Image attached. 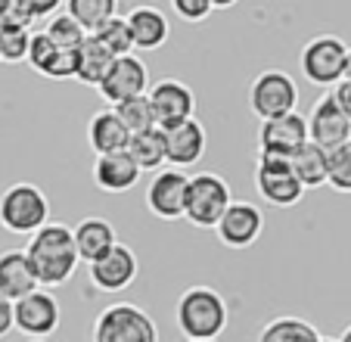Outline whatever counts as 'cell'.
Here are the masks:
<instances>
[{"instance_id":"f1b7e54d","label":"cell","mask_w":351,"mask_h":342,"mask_svg":"<svg viewBox=\"0 0 351 342\" xmlns=\"http://www.w3.org/2000/svg\"><path fill=\"white\" fill-rule=\"evenodd\" d=\"M93 38L99 41V44L106 47L109 53H112L115 60H119V56H131L134 53V34H131V25H128V19L125 16H115L112 22H106V25L99 28L97 34H93Z\"/></svg>"},{"instance_id":"9c48e42d","label":"cell","mask_w":351,"mask_h":342,"mask_svg":"<svg viewBox=\"0 0 351 342\" xmlns=\"http://www.w3.org/2000/svg\"><path fill=\"white\" fill-rule=\"evenodd\" d=\"M186 193H190V174L178 168H165L153 174V181L146 187V209L159 221L186 218Z\"/></svg>"},{"instance_id":"e575fe53","label":"cell","mask_w":351,"mask_h":342,"mask_svg":"<svg viewBox=\"0 0 351 342\" xmlns=\"http://www.w3.org/2000/svg\"><path fill=\"white\" fill-rule=\"evenodd\" d=\"M171 10L180 22L196 25V22H206L215 13V3L212 0H171Z\"/></svg>"},{"instance_id":"2e32d148","label":"cell","mask_w":351,"mask_h":342,"mask_svg":"<svg viewBox=\"0 0 351 342\" xmlns=\"http://www.w3.org/2000/svg\"><path fill=\"white\" fill-rule=\"evenodd\" d=\"M261 231H265V215H261V209L255 203H237V199H233V205L224 212L221 224L215 227L218 240L227 249H249V246L261 237Z\"/></svg>"},{"instance_id":"7402d4cb","label":"cell","mask_w":351,"mask_h":342,"mask_svg":"<svg viewBox=\"0 0 351 342\" xmlns=\"http://www.w3.org/2000/svg\"><path fill=\"white\" fill-rule=\"evenodd\" d=\"M140 174L143 171L137 168L128 152H115V156H97L93 162V184L103 193H128L137 187Z\"/></svg>"},{"instance_id":"d6986e66","label":"cell","mask_w":351,"mask_h":342,"mask_svg":"<svg viewBox=\"0 0 351 342\" xmlns=\"http://www.w3.org/2000/svg\"><path fill=\"white\" fill-rule=\"evenodd\" d=\"M128 25L134 34V50H159L165 47L171 25H168V16L159 7H149V3H137L125 13Z\"/></svg>"},{"instance_id":"74e56055","label":"cell","mask_w":351,"mask_h":342,"mask_svg":"<svg viewBox=\"0 0 351 342\" xmlns=\"http://www.w3.org/2000/svg\"><path fill=\"white\" fill-rule=\"evenodd\" d=\"M332 97H336V103L342 106V112L348 115V122H351V78H345L342 84L332 87Z\"/></svg>"},{"instance_id":"5b68a950","label":"cell","mask_w":351,"mask_h":342,"mask_svg":"<svg viewBox=\"0 0 351 342\" xmlns=\"http://www.w3.org/2000/svg\"><path fill=\"white\" fill-rule=\"evenodd\" d=\"M348 50L342 38L336 34H317L302 47L298 66L302 75L311 81L314 87H336L345 81V69H348Z\"/></svg>"},{"instance_id":"5bb4252c","label":"cell","mask_w":351,"mask_h":342,"mask_svg":"<svg viewBox=\"0 0 351 342\" xmlns=\"http://www.w3.org/2000/svg\"><path fill=\"white\" fill-rule=\"evenodd\" d=\"M146 84H149V72H146L143 60L131 53V56H119L112 62V69L106 72V78H103V84L97 91L109 103V109H115V106L128 103L134 97H143Z\"/></svg>"},{"instance_id":"e0dca14e","label":"cell","mask_w":351,"mask_h":342,"mask_svg":"<svg viewBox=\"0 0 351 342\" xmlns=\"http://www.w3.org/2000/svg\"><path fill=\"white\" fill-rule=\"evenodd\" d=\"M165 144H168V165L178 171L190 168V165H196L199 159L206 156V146H208L206 125L199 119H190V122H184V125L168 128Z\"/></svg>"},{"instance_id":"4fadbf2b","label":"cell","mask_w":351,"mask_h":342,"mask_svg":"<svg viewBox=\"0 0 351 342\" xmlns=\"http://www.w3.org/2000/svg\"><path fill=\"white\" fill-rule=\"evenodd\" d=\"M308 144V119L302 112H289L283 119L261 122L258 131V156L267 159H292Z\"/></svg>"},{"instance_id":"ba28073f","label":"cell","mask_w":351,"mask_h":342,"mask_svg":"<svg viewBox=\"0 0 351 342\" xmlns=\"http://www.w3.org/2000/svg\"><path fill=\"white\" fill-rule=\"evenodd\" d=\"M255 190L274 209H292L305 196V187L295 178L289 159H267V156H258V165H255Z\"/></svg>"},{"instance_id":"ffe728a7","label":"cell","mask_w":351,"mask_h":342,"mask_svg":"<svg viewBox=\"0 0 351 342\" xmlns=\"http://www.w3.org/2000/svg\"><path fill=\"white\" fill-rule=\"evenodd\" d=\"M34 290H40V283L34 277L25 249L3 252L0 255V296L10 302H19V299L32 296Z\"/></svg>"},{"instance_id":"b9f144b4","label":"cell","mask_w":351,"mask_h":342,"mask_svg":"<svg viewBox=\"0 0 351 342\" xmlns=\"http://www.w3.org/2000/svg\"><path fill=\"white\" fill-rule=\"evenodd\" d=\"M32 342H47V339H32Z\"/></svg>"},{"instance_id":"d590c367","label":"cell","mask_w":351,"mask_h":342,"mask_svg":"<svg viewBox=\"0 0 351 342\" xmlns=\"http://www.w3.org/2000/svg\"><path fill=\"white\" fill-rule=\"evenodd\" d=\"M25 7H28V16H32L34 22L40 19H53L56 13H60V0H25Z\"/></svg>"},{"instance_id":"d6a6232c","label":"cell","mask_w":351,"mask_h":342,"mask_svg":"<svg viewBox=\"0 0 351 342\" xmlns=\"http://www.w3.org/2000/svg\"><path fill=\"white\" fill-rule=\"evenodd\" d=\"M330 187L339 193H351V140L330 152Z\"/></svg>"},{"instance_id":"6da1fadb","label":"cell","mask_w":351,"mask_h":342,"mask_svg":"<svg viewBox=\"0 0 351 342\" xmlns=\"http://www.w3.org/2000/svg\"><path fill=\"white\" fill-rule=\"evenodd\" d=\"M25 255L40 286H62L78 271L81 255L75 246V231L62 221H50L34 237H28Z\"/></svg>"},{"instance_id":"836d02e7","label":"cell","mask_w":351,"mask_h":342,"mask_svg":"<svg viewBox=\"0 0 351 342\" xmlns=\"http://www.w3.org/2000/svg\"><path fill=\"white\" fill-rule=\"evenodd\" d=\"M34 19L28 16L25 0H0V32L3 28H28L32 32Z\"/></svg>"},{"instance_id":"ac0fdd59","label":"cell","mask_w":351,"mask_h":342,"mask_svg":"<svg viewBox=\"0 0 351 342\" xmlns=\"http://www.w3.org/2000/svg\"><path fill=\"white\" fill-rule=\"evenodd\" d=\"M87 144L97 156H115V152H128L131 146V131L125 122L119 119L115 109H99L87 122Z\"/></svg>"},{"instance_id":"4316f807","label":"cell","mask_w":351,"mask_h":342,"mask_svg":"<svg viewBox=\"0 0 351 342\" xmlns=\"http://www.w3.org/2000/svg\"><path fill=\"white\" fill-rule=\"evenodd\" d=\"M66 13L72 16L87 34H97L106 22H112L115 16H119V3H115V0H69Z\"/></svg>"},{"instance_id":"8d00e7d4","label":"cell","mask_w":351,"mask_h":342,"mask_svg":"<svg viewBox=\"0 0 351 342\" xmlns=\"http://www.w3.org/2000/svg\"><path fill=\"white\" fill-rule=\"evenodd\" d=\"M10 330H16V317H13V302L10 299L0 296V339L10 333Z\"/></svg>"},{"instance_id":"8992f818","label":"cell","mask_w":351,"mask_h":342,"mask_svg":"<svg viewBox=\"0 0 351 342\" xmlns=\"http://www.w3.org/2000/svg\"><path fill=\"white\" fill-rule=\"evenodd\" d=\"M233 205V190L221 174L215 171H199L190 178L186 193V221L193 227H218L224 212Z\"/></svg>"},{"instance_id":"1f68e13d","label":"cell","mask_w":351,"mask_h":342,"mask_svg":"<svg viewBox=\"0 0 351 342\" xmlns=\"http://www.w3.org/2000/svg\"><path fill=\"white\" fill-rule=\"evenodd\" d=\"M60 50H62V47H56L53 41L47 38V32H34L32 34V47H28V66H32L38 75H44V78H47V72H50L53 60L60 56Z\"/></svg>"},{"instance_id":"484cf974","label":"cell","mask_w":351,"mask_h":342,"mask_svg":"<svg viewBox=\"0 0 351 342\" xmlns=\"http://www.w3.org/2000/svg\"><path fill=\"white\" fill-rule=\"evenodd\" d=\"M258 342H320V333L314 330L311 321L305 317H295V315H283V317H274L261 327Z\"/></svg>"},{"instance_id":"277c9868","label":"cell","mask_w":351,"mask_h":342,"mask_svg":"<svg viewBox=\"0 0 351 342\" xmlns=\"http://www.w3.org/2000/svg\"><path fill=\"white\" fill-rule=\"evenodd\" d=\"M90 342H162L159 327L140 305L112 302L93 321Z\"/></svg>"},{"instance_id":"44dd1931","label":"cell","mask_w":351,"mask_h":342,"mask_svg":"<svg viewBox=\"0 0 351 342\" xmlns=\"http://www.w3.org/2000/svg\"><path fill=\"white\" fill-rule=\"evenodd\" d=\"M75 231V246H78V255L81 262L93 264L99 262V258H106L109 252L119 246V237H115V227L106 221V218H84V221H78L72 227Z\"/></svg>"},{"instance_id":"7a4b0ae2","label":"cell","mask_w":351,"mask_h":342,"mask_svg":"<svg viewBox=\"0 0 351 342\" xmlns=\"http://www.w3.org/2000/svg\"><path fill=\"white\" fill-rule=\"evenodd\" d=\"M227 317L230 311H227L224 296L206 283L184 290L174 305V321L186 342H218V336L227 330Z\"/></svg>"},{"instance_id":"52a82bcc","label":"cell","mask_w":351,"mask_h":342,"mask_svg":"<svg viewBox=\"0 0 351 342\" xmlns=\"http://www.w3.org/2000/svg\"><path fill=\"white\" fill-rule=\"evenodd\" d=\"M298 103V87L289 72L283 69H267V72L255 75L249 84V109L258 115L261 122L283 119L289 112H295Z\"/></svg>"},{"instance_id":"60d3db41","label":"cell","mask_w":351,"mask_h":342,"mask_svg":"<svg viewBox=\"0 0 351 342\" xmlns=\"http://www.w3.org/2000/svg\"><path fill=\"white\" fill-rule=\"evenodd\" d=\"M320 342H339V339H332V336H320Z\"/></svg>"},{"instance_id":"3957f363","label":"cell","mask_w":351,"mask_h":342,"mask_svg":"<svg viewBox=\"0 0 351 342\" xmlns=\"http://www.w3.org/2000/svg\"><path fill=\"white\" fill-rule=\"evenodd\" d=\"M0 224L10 233H22V237H34L40 227L50 224V199L38 184H10L0 193Z\"/></svg>"},{"instance_id":"f35d334b","label":"cell","mask_w":351,"mask_h":342,"mask_svg":"<svg viewBox=\"0 0 351 342\" xmlns=\"http://www.w3.org/2000/svg\"><path fill=\"white\" fill-rule=\"evenodd\" d=\"M339 342H351V323H348V327H345V333L339 336Z\"/></svg>"},{"instance_id":"f546056e","label":"cell","mask_w":351,"mask_h":342,"mask_svg":"<svg viewBox=\"0 0 351 342\" xmlns=\"http://www.w3.org/2000/svg\"><path fill=\"white\" fill-rule=\"evenodd\" d=\"M44 32H47V38L53 41L56 47H62V50H78V47L87 41V32L69 13H56L53 19L47 22Z\"/></svg>"},{"instance_id":"603a6c76","label":"cell","mask_w":351,"mask_h":342,"mask_svg":"<svg viewBox=\"0 0 351 342\" xmlns=\"http://www.w3.org/2000/svg\"><path fill=\"white\" fill-rule=\"evenodd\" d=\"M289 165H292L295 178L302 181L305 190H314V187L330 184V152L320 150V146H314L311 140H308V144L289 159Z\"/></svg>"},{"instance_id":"cb8c5ba5","label":"cell","mask_w":351,"mask_h":342,"mask_svg":"<svg viewBox=\"0 0 351 342\" xmlns=\"http://www.w3.org/2000/svg\"><path fill=\"white\" fill-rule=\"evenodd\" d=\"M112 62H115L112 53L99 44L93 34H87V41L78 47V72H75V81H81L87 87H99L103 78H106V72L112 69Z\"/></svg>"},{"instance_id":"8fae6325","label":"cell","mask_w":351,"mask_h":342,"mask_svg":"<svg viewBox=\"0 0 351 342\" xmlns=\"http://www.w3.org/2000/svg\"><path fill=\"white\" fill-rule=\"evenodd\" d=\"M305 119H308V140H311L314 146H320V150L332 152L351 140V122L342 112V106L336 103L332 93L320 97Z\"/></svg>"},{"instance_id":"83f0119b","label":"cell","mask_w":351,"mask_h":342,"mask_svg":"<svg viewBox=\"0 0 351 342\" xmlns=\"http://www.w3.org/2000/svg\"><path fill=\"white\" fill-rule=\"evenodd\" d=\"M115 112H119V119L125 122V128L134 134H143V131H153V128H159V122H156V109L153 103H149V93H143V97H134L128 100V103L115 106Z\"/></svg>"},{"instance_id":"d4e9b609","label":"cell","mask_w":351,"mask_h":342,"mask_svg":"<svg viewBox=\"0 0 351 342\" xmlns=\"http://www.w3.org/2000/svg\"><path fill=\"white\" fill-rule=\"evenodd\" d=\"M128 156L137 162L140 171H165L168 165V144H165V131L162 128H153V131L134 134L131 146H128Z\"/></svg>"},{"instance_id":"4dcf8cb0","label":"cell","mask_w":351,"mask_h":342,"mask_svg":"<svg viewBox=\"0 0 351 342\" xmlns=\"http://www.w3.org/2000/svg\"><path fill=\"white\" fill-rule=\"evenodd\" d=\"M32 34L28 28H3L0 32V62H16L28 60V47H32Z\"/></svg>"},{"instance_id":"ab89813d","label":"cell","mask_w":351,"mask_h":342,"mask_svg":"<svg viewBox=\"0 0 351 342\" xmlns=\"http://www.w3.org/2000/svg\"><path fill=\"white\" fill-rule=\"evenodd\" d=\"M345 78H351V50H348V69H345Z\"/></svg>"},{"instance_id":"7c38bea8","label":"cell","mask_w":351,"mask_h":342,"mask_svg":"<svg viewBox=\"0 0 351 342\" xmlns=\"http://www.w3.org/2000/svg\"><path fill=\"white\" fill-rule=\"evenodd\" d=\"M149 103L156 109V122H159L162 131L196 119V93H193L190 84H184L178 78L156 81L149 87Z\"/></svg>"},{"instance_id":"9a60e30c","label":"cell","mask_w":351,"mask_h":342,"mask_svg":"<svg viewBox=\"0 0 351 342\" xmlns=\"http://www.w3.org/2000/svg\"><path fill=\"white\" fill-rule=\"evenodd\" d=\"M140 274V262L128 243H119L106 258L87 264V277L99 293H121L128 290Z\"/></svg>"},{"instance_id":"30bf717a","label":"cell","mask_w":351,"mask_h":342,"mask_svg":"<svg viewBox=\"0 0 351 342\" xmlns=\"http://www.w3.org/2000/svg\"><path fill=\"white\" fill-rule=\"evenodd\" d=\"M13 317H16V330L32 339H47L50 333L60 330L62 321V308L60 299L47 290H34L32 296L13 302Z\"/></svg>"}]
</instances>
